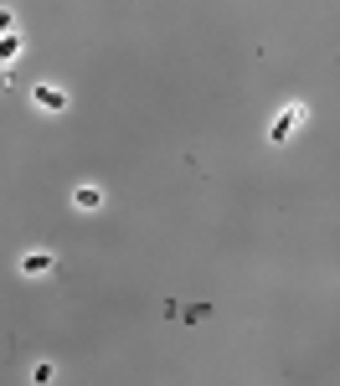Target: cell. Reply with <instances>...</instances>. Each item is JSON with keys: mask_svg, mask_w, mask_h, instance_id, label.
Masks as SVG:
<instances>
[{"mask_svg": "<svg viewBox=\"0 0 340 386\" xmlns=\"http://www.w3.org/2000/svg\"><path fill=\"white\" fill-rule=\"evenodd\" d=\"M21 273H52V252H26V258H21Z\"/></svg>", "mask_w": 340, "mask_h": 386, "instance_id": "3", "label": "cell"}, {"mask_svg": "<svg viewBox=\"0 0 340 386\" xmlns=\"http://www.w3.org/2000/svg\"><path fill=\"white\" fill-rule=\"evenodd\" d=\"M98 201H103V196L93 191V185H77V196H72V206H83V211H93Z\"/></svg>", "mask_w": 340, "mask_h": 386, "instance_id": "4", "label": "cell"}, {"mask_svg": "<svg viewBox=\"0 0 340 386\" xmlns=\"http://www.w3.org/2000/svg\"><path fill=\"white\" fill-rule=\"evenodd\" d=\"M16 52H21V36H16V31H10V36H0V62H10Z\"/></svg>", "mask_w": 340, "mask_h": 386, "instance_id": "5", "label": "cell"}, {"mask_svg": "<svg viewBox=\"0 0 340 386\" xmlns=\"http://www.w3.org/2000/svg\"><path fill=\"white\" fill-rule=\"evenodd\" d=\"M16 31V16H10V10H0V36H10Z\"/></svg>", "mask_w": 340, "mask_h": 386, "instance_id": "6", "label": "cell"}, {"mask_svg": "<svg viewBox=\"0 0 340 386\" xmlns=\"http://www.w3.org/2000/svg\"><path fill=\"white\" fill-rule=\"evenodd\" d=\"M31 98H36V109H47V114H62V109H68V93L52 88V83H36Z\"/></svg>", "mask_w": 340, "mask_h": 386, "instance_id": "2", "label": "cell"}, {"mask_svg": "<svg viewBox=\"0 0 340 386\" xmlns=\"http://www.w3.org/2000/svg\"><path fill=\"white\" fill-rule=\"evenodd\" d=\"M299 118H304V109H299V103L279 109V118H273V129H268V139H273V144H284V139L294 134V124H299Z\"/></svg>", "mask_w": 340, "mask_h": 386, "instance_id": "1", "label": "cell"}]
</instances>
